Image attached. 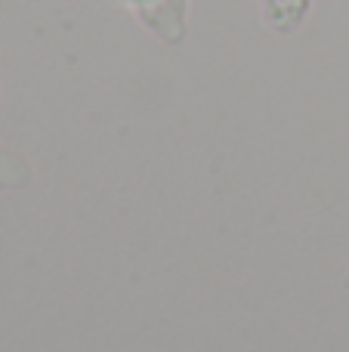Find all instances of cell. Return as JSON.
I'll return each instance as SVG.
<instances>
[{
	"label": "cell",
	"instance_id": "obj_2",
	"mask_svg": "<svg viewBox=\"0 0 349 352\" xmlns=\"http://www.w3.org/2000/svg\"><path fill=\"white\" fill-rule=\"evenodd\" d=\"M142 12H146V19L158 28V12L164 10L167 12V31H170V37L179 34V10H183V0H139Z\"/></svg>",
	"mask_w": 349,
	"mask_h": 352
},
{
	"label": "cell",
	"instance_id": "obj_1",
	"mask_svg": "<svg viewBox=\"0 0 349 352\" xmlns=\"http://www.w3.org/2000/svg\"><path fill=\"white\" fill-rule=\"evenodd\" d=\"M306 3L309 0H266V6H269V22L282 31L294 28V25L303 19Z\"/></svg>",
	"mask_w": 349,
	"mask_h": 352
}]
</instances>
